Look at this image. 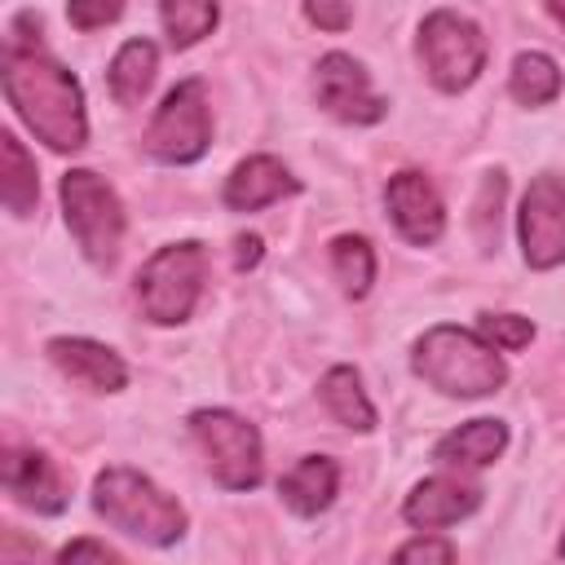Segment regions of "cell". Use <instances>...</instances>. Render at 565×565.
<instances>
[{
  "label": "cell",
  "instance_id": "6da1fadb",
  "mask_svg": "<svg viewBox=\"0 0 565 565\" xmlns=\"http://www.w3.org/2000/svg\"><path fill=\"white\" fill-rule=\"evenodd\" d=\"M0 84L18 119L57 154H75L88 146V110L79 79L40 44V35H22V26H9L4 57H0Z\"/></svg>",
  "mask_w": 565,
  "mask_h": 565
},
{
  "label": "cell",
  "instance_id": "7a4b0ae2",
  "mask_svg": "<svg viewBox=\"0 0 565 565\" xmlns=\"http://www.w3.org/2000/svg\"><path fill=\"white\" fill-rule=\"evenodd\" d=\"M411 371L441 397H490L508 384L503 349L455 322H437L411 344Z\"/></svg>",
  "mask_w": 565,
  "mask_h": 565
},
{
  "label": "cell",
  "instance_id": "3957f363",
  "mask_svg": "<svg viewBox=\"0 0 565 565\" xmlns=\"http://www.w3.org/2000/svg\"><path fill=\"white\" fill-rule=\"evenodd\" d=\"M93 512L115 525L119 534L146 543V547H172L177 539H185L190 516L181 508L177 494H168L154 477L137 472V468H102L93 477Z\"/></svg>",
  "mask_w": 565,
  "mask_h": 565
},
{
  "label": "cell",
  "instance_id": "277c9868",
  "mask_svg": "<svg viewBox=\"0 0 565 565\" xmlns=\"http://www.w3.org/2000/svg\"><path fill=\"white\" fill-rule=\"evenodd\" d=\"M57 194H62V216H66L75 247L97 269H110L124 247V203H119L115 185L106 177H97L93 168H71V172H62Z\"/></svg>",
  "mask_w": 565,
  "mask_h": 565
},
{
  "label": "cell",
  "instance_id": "5b68a950",
  "mask_svg": "<svg viewBox=\"0 0 565 565\" xmlns=\"http://www.w3.org/2000/svg\"><path fill=\"white\" fill-rule=\"evenodd\" d=\"M207 282V252L194 238L159 247L137 274V305L154 327H181Z\"/></svg>",
  "mask_w": 565,
  "mask_h": 565
},
{
  "label": "cell",
  "instance_id": "8992f818",
  "mask_svg": "<svg viewBox=\"0 0 565 565\" xmlns=\"http://www.w3.org/2000/svg\"><path fill=\"white\" fill-rule=\"evenodd\" d=\"M190 437L221 490H256L265 477V446L252 419L225 406H203L190 415Z\"/></svg>",
  "mask_w": 565,
  "mask_h": 565
},
{
  "label": "cell",
  "instance_id": "52a82bcc",
  "mask_svg": "<svg viewBox=\"0 0 565 565\" xmlns=\"http://www.w3.org/2000/svg\"><path fill=\"white\" fill-rule=\"evenodd\" d=\"M486 35L459 9H433L419 22V62L437 93H463L486 71Z\"/></svg>",
  "mask_w": 565,
  "mask_h": 565
},
{
  "label": "cell",
  "instance_id": "ba28073f",
  "mask_svg": "<svg viewBox=\"0 0 565 565\" xmlns=\"http://www.w3.org/2000/svg\"><path fill=\"white\" fill-rule=\"evenodd\" d=\"M141 146L154 163H168V168H185V163H199L207 154L212 106H207L203 79H181L163 93V102L154 106V115L146 124Z\"/></svg>",
  "mask_w": 565,
  "mask_h": 565
},
{
  "label": "cell",
  "instance_id": "9c48e42d",
  "mask_svg": "<svg viewBox=\"0 0 565 565\" xmlns=\"http://www.w3.org/2000/svg\"><path fill=\"white\" fill-rule=\"evenodd\" d=\"M516 238H521V260L530 269L565 265V177L561 172L530 177L516 207Z\"/></svg>",
  "mask_w": 565,
  "mask_h": 565
},
{
  "label": "cell",
  "instance_id": "30bf717a",
  "mask_svg": "<svg viewBox=\"0 0 565 565\" xmlns=\"http://www.w3.org/2000/svg\"><path fill=\"white\" fill-rule=\"evenodd\" d=\"M313 97H318V106L331 119L358 124V128L380 124L388 115V102L371 88L366 66L353 53H340V49L318 57V66H313Z\"/></svg>",
  "mask_w": 565,
  "mask_h": 565
},
{
  "label": "cell",
  "instance_id": "8fae6325",
  "mask_svg": "<svg viewBox=\"0 0 565 565\" xmlns=\"http://www.w3.org/2000/svg\"><path fill=\"white\" fill-rule=\"evenodd\" d=\"M384 207L393 230L411 243V247H433L446 230V203L437 194V185L419 172V168H402L388 177L384 185Z\"/></svg>",
  "mask_w": 565,
  "mask_h": 565
},
{
  "label": "cell",
  "instance_id": "7c38bea8",
  "mask_svg": "<svg viewBox=\"0 0 565 565\" xmlns=\"http://www.w3.org/2000/svg\"><path fill=\"white\" fill-rule=\"evenodd\" d=\"M0 481L13 503H22L40 516H57L71 503V477L44 450H4Z\"/></svg>",
  "mask_w": 565,
  "mask_h": 565
},
{
  "label": "cell",
  "instance_id": "4fadbf2b",
  "mask_svg": "<svg viewBox=\"0 0 565 565\" xmlns=\"http://www.w3.org/2000/svg\"><path fill=\"white\" fill-rule=\"evenodd\" d=\"M44 353H49V362L66 380L84 384L88 393H119V388H128L124 358L110 344H102V340H88V335H53L44 344Z\"/></svg>",
  "mask_w": 565,
  "mask_h": 565
},
{
  "label": "cell",
  "instance_id": "5bb4252c",
  "mask_svg": "<svg viewBox=\"0 0 565 565\" xmlns=\"http://www.w3.org/2000/svg\"><path fill=\"white\" fill-rule=\"evenodd\" d=\"M477 508H481V490L472 481L437 472V477H424L419 486H411V494L402 499V521L415 530H446V525H459L463 516H472Z\"/></svg>",
  "mask_w": 565,
  "mask_h": 565
},
{
  "label": "cell",
  "instance_id": "9a60e30c",
  "mask_svg": "<svg viewBox=\"0 0 565 565\" xmlns=\"http://www.w3.org/2000/svg\"><path fill=\"white\" fill-rule=\"evenodd\" d=\"M296 190H300V181L291 177V168L282 159H274V154H247V159H238L230 168V177L221 185V203L230 212H260V207L287 199Z\"/></svg>",
  "mask_w": 565,
  "mask_h": 565
},
{
  "label": "cell",
  "instance_id": "2e32d148",
  "mask_svg": "<svg viewBox=\"0 0 565 565\" xmlns=\"http://www.w3.org/2000/svg\"><path fill=\"white\" fill-rule=\"evenodd\" d=\"M503 450H508V424L494 415H477V419H463L459 428H450L446 437H437L433 459L441 468L477 472V468H490Z\"/></svg>",
  "mask_w": 565,
  "mask_h": 565
},
{
  "label": "cell",
  "instance_id": "e0dca14e",
  "mask_svg": "<svg viewBox=\"0 0 565 565\" xmlns=\"http://www.w3.org/2000/svg\"><path fill=\"white\" fill-rule=\"evenodd\" d=\"M278 494H282V503L296 516L309 521V516H318V512H327L335 503V494H340V463L331 455H300L282 472Z\"/></svg>",
  "mask_w": 565,
  "mask_h": 565
},
{
  "label": "cell",
  "instance_id": "ac0fdd59",
  "mask_svg": "<svg viewBox=\"0 0 565 565\" xmlns=\"http://www.w3.org/2000/svg\"><path fill=\"white\" fill-rule=\"evenodd\" d=\"M154 71H159V49L154 40L137 35V40H124L110 57V71H106V84H110V97L119 106H141L150 84H154Z\"/></svg>",
  "mask_w": 565,
  "mask_h": 565
},
{
  "label": "cell",
  "instance_id": "d6986e66",
  "mask_svg": "<svg viewBox=\"0 0 565 565\" xmlns=\"http://www.w3.org/2000/svg\"><path fill=\"white\" fill-rule=\"evenodd\" d=\"M318 397H322V406H327V415L340 424V428H349V433H371L375 428V406H371V397H366V388H362V375H358V366H331L322 380H318Z\"/></svg>",
  "mask_w": 565,
  "mask_h": 565
},
{
  "label": "cell",
  "instance_id": "ffe728a7",
  "mask_svg": "<svg viewBox=\"0 0 565 565\" xmlns=\"http://www.w3.org/2000/svg\"><path fill=\"white\" fill-rule=\"evenodd\" d=\"M0 199L4 207L22 221L35 212L40 203V172H35V159L26 154V146L4 128L0 132Z\"/></svg>",
  "mask_w": 565,
  "mask_h": 565
},
{
  "label": "cell",
  "instance_id": "44dd1931",
  "mask_svg": "<svg viewBox=\"0 0 565 565\" xmlns=\"http://www.w3.org/2000/svg\"><path fill=\"white\" fill-rule=\"evenodd\" d=\"M561 66L543 53V49H525V53H516L512 57V71H508V93H512V102H521V106H547V102H556L561 97Z\"/></svg>",
  "mask_w": 565,
  "mask_h": 565
},
{
  "label": "cell",
  "instance_id": "7402d4cb",
  "mask_svg": "<svg viewBox=\"0 0 565 565\" xmlns=\"http://www.w3.org/2000/svg\"><path fill=\"white\" fill-rule=\"evenodd\" d=\"M327 256H331V274L340 282V291L349 300H362L371 291V282H375V247H371V238L340 234V238H331Z\"/></svg>",
  "mask_w": 565,
  "mask_h": 565
},
{
  "label": "cell",
  "instance_id": "603a6c76",
  "mask_svg": "<svg viewBox=\"0 0 565 565\" xmlns=\"http://www.w3.org/2000/svg\"><path fill=\"white\" fill-rule=\"evenodd\" d=\"M159 18H163V35L172 49H190L203 35L216 31L221 22V4L216 0H159Z\"/></svg>",
  "mask_w": 565,
  "mask_h": 565
},
{
  "label": "cell",
  "instance_id": "cb8c5ba5",
  "mask_svg": "<svg viewBox=\"0 0 565 565\" xmlns=\"http://www.w3.org/2000/svg\"><path fill=\"white\" fill-rule=\"evenodd\" d=\"M503 190H508L503 172H499V168L486 172L481 194H477V216H472V230H477V243H481L486 256L499 247V207H503Z\"/></svg>",
  "mask_w": 565,
  "mask_h": 565
},
{
  "label": "cell",
  "instance_id": "d4e9b609",
  "mask_svg": "<svg viewBox=\"0 0 565 565\" xmlns=\"http://www.w3.org/2000/svg\"><path fill=\"white\" fill-rule=\"evenodd\" d=\"M477 331L503 353H521L534 340V322L525 313H477Z\"/></svg>",
  "mask_w": 565,
  "mask_h": 565
},
{
  "label": "cell",
  "instance_id": "484cf974",
  "mask_svg": "<svg viewBox=\"0 0 565 565\" xmlns=\"http://www.w3.org/2000/svg\"><path fill=\"white\" fill-rule=\"evenodd\" d=\"M124 13V0H66V22L75 31H102Z\"/></svg>",
  "mask_w": 565,
  "mask_h": 565
},
{
  "label": "cell",
  "instance_id": "4316f807",
  "mask_svg": "<svg viewBox=\"0 0 565 565\" xmlns=\"http://www.w3.org/2000/svg\"><path fill=\"white\" fill-rule=\"evenodd\" d=\"M393 561H402V565H415V561H424V565H450V561H455V543H450V539L419 534V539L402 543V547L393 552Z\"/></svg>",
  "mask_w": 565,
  "mask_h": 565
},
{
  "label": "cell",
  "instance_id": "83f0119b",
  "mask_svg": "<svg viewBox=\"0 0 565 565\" xmlns=\"http://www.w3.org/2000/svg\"><path fill=\"white\" fill-rule=\"evenodd\" d=\"M305 18L318 26V31H349L353 26V4L349 0H300Z\"/></svg>",
  "mask_w": 565,
  "mask_h": 565
},
{
  "label": "cell",
  "instance_id": "f1b7e54d",
  "mask_svg": "<svg viewBox=\"0 0 565 565\" xmlns=\"http://www.w3.org/2000/svg\"><path fill=\"white\" fill-rule=\"evenodd\" d=\"M57 561H62V565H79V561H110V565H119L124 556H119L110 543H102V539H71V543L57 552Z\"/></svg>",
  "mask_w": 565,
  "mask_h": 565
},
{
  "label": "cell",
  "instance_id": "f546056e",
  "mask_svg": "<svg viewBox=\"0 0 565 565\" xmlns=\"http://www.w3.org/2000/svg\"><path fill=\"white\" fill-rule=\"evenodd\" d=\"M260 256H265L260 234H238V238H234V269H238V274L256 269V265H260Z\"/></svg>",
  "mask_w": 565,
  "mask_h": 565
},
{
  "label": "cell",
  "instance_id": "4dcf8cb0",
  "mask_svg": "<svg viewBox=\"0 0 565 565\" xmlns=\"http://www.w3.org/2000/svg\"><path fill=\"white\" fill-rule=\"evenodd\" d=\"M543 9H547V13H552V22L565 31V0H543Z\"/></svg>",
  "mask_w": 565,
  "mask_h": 565
},
{
  "label": "cell",
  "instance_id": "1f68e13d",
  "mask_svg": "<svg viewBox=\"0 0 565 565\" xmlns=\"http://www.w3.org/2000/svg\"><path fill=\"white\" fill-rule=\"evenodd\" d=\"M556 552H561V556H565V534H561V543H556Z\"/></svg>",
  "mask_w": 565,
  "mask_h": 565
}]
</instances>
